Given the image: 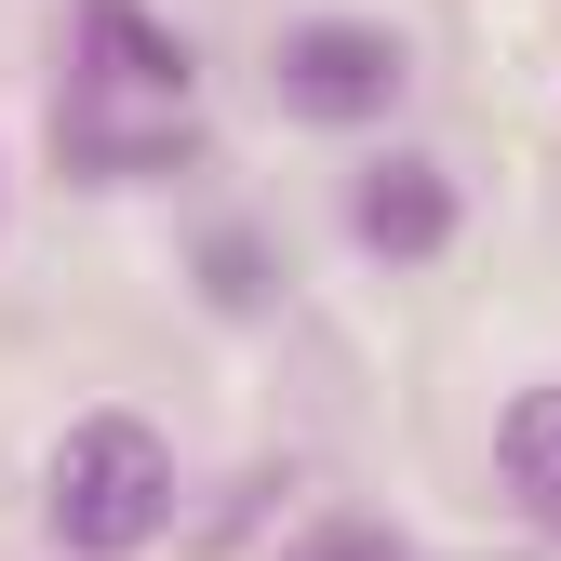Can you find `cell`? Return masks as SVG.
<instances>
[{"label":"cell","mask_w":561,"mask_h":561,"mask_svg":"<svg viewBox=\"0 0 561 561\" xmlns=\"http://www.w3.org/2000/svg\"><path fill=\"white\" fill-rule=\"evenodd\" d=\"M174 508H187V468L134 401L67 414V442L41 455V522H54L67 561H148L174 535Z\"/></svg>","instance_id":"cell-1"},{"label":"cell","mask_w":561,"mask_h":561,"mask_svg":"<svg viewBox=\"0 0 561 561\" xmlns=\"http://www.w3.org/2000/svg\"><path fill=\"white\" fill-rule=\"evenodd\" d=\"M414 94V41L388 14H295L267 41V107L308 134H388Z\"/></svg>","instance_id":"cell-2"},{"label":"cell","mask_w":561,"mask_h":561,"mask_svg":"<svg viewBox=\"0 0 561 561\" xmlns=\"http://www.w3.org/2000/svg\"><path fill=\"white\" fill-rule=\"evenodd\" d=\"M468 228V187L442 148H375L362 174H347V241H362L375 267H442Z\"/></svg>","instance_id":"cell-3"},{"label":"cell","mask_w":561,"mask_h":561,"mask_svg":"<svg viewBox=\"0 0 561 561\" xmlns=\"http://www.w3.org/2000/svg\"><path fill=\"white\" fill-rule=\"evenodd\" d=\"M54 148H67V174H81V187H148V174H187L201 161V121L187 107H134L121 121V94H67L54 107Z\"/></svg>","instance_id":"cell-4"},{"label":"cell","mask_w":561,"mask_h":561,"mask_svg":"<svg viewBox=\"0 0 561 561\" xmlns=\"http://www.w3.org/2000/svg\"><path fill=\"white\" fill-rule=\"evenodd\" d=\"M81 81L121 107H187L201 94V41L148 0H81Z\"/></svg>","instance_id":"cell-5"},{"label":"cell","mask_w":561,"mask_h":561,"mask_svg":"<svg viewBox=\"0 0 561 561\" xmlns=\"http://www.w3.org/2000/svg\"><path fill=\"white\" fill-rule=\"evenodd\" d=\"M495 481H508V508L561 548V375L508 388V414H495Z\"/></svg>","instance_id":"cell-6"},{"label":"cell","mask_w":561,"mask_h":561,"mask_svg":"<svg viewBox=\"0 0 561 561\" xmlns=\"http://www.w3.org/2000/svg\"><path fill=\"white\" fill-rule=\"evenodd\" d=\"M201 308H215V321H267L280 308V254L254 241V228H201Z\"/></svg>","instance_id":"cell-7"},{"label":"cell","mask_w":561,"mask_h":561,"mask_svg":"<svg viewBox=\"0 0 561 561\" xmlns=\"http://www.w3.org/2000/svg\"><path fill=\"white\" fill-rule=\"evenodd\" d=\"M308 561H388V535H362V522H334V535H321Z\"/></svg>","instance_id":"cell-8"}]
</instances>
